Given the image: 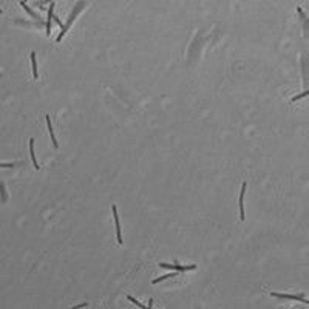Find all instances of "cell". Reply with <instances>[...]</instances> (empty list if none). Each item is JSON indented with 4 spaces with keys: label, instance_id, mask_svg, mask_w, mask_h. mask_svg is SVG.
<instances>
[{
    "label": "cell",
    "instance_id": "obj_1",
    "mask_svg": "<svg viewBox=\"0 0 309 309\" xmlns=\"http://www.w3.org/2000/svg\"><path fill=\"white\" fill-rule=\"evenodd\" d=\"M83 5H85V3H83V2H82V3H77V5H76V8H74V10H73V13H71V17H70V20H68V23H67V25H63V26H62V31H60V34H59V36H57V37H56V42H60V40H62V37H63V36H65V33H67V31H68V30H70V26H71V23H73V22H74V19H76V16H77V14H79V10H80V8H82V6H83Z\"/></svg>",
    "mask_w": 309,
    "mask_h": 309
},
{
    "label": "cell",
    "instance_id": "obj_2",
    "mask_svg": "<svg viewBox=\"0 0 309 309\" xmlns=\"http://www.w3.org/2000/svg\"><path fill=\"white\" fill-rule=\"evenodd\" d=\"M270 297H277V298H287V300H297V301H303V303H307V304H309V300H306L303 294H300V295H291V294L270 292Z\"/></svg>",
    "mask_w": 309,
    "mask_h": 309
},
{
    "label": "cell",
    "instance_id": "obj_3",
    "mask_svg": "<svg viewBox=\"0 0 309 309\" xmlns=\"http://www.w3.org/2000/svg\"><path fill=\"white\" fill-rule=\"evenodd\" d=\"M246 189H247V182H243V184H241L240 201H238V205H240V218H241V221H244V218H246V215H244V193H246Z\"/></svg>",
    "mask_w": 309,
    "mask_h": 309
},
{
    "label": "cell",
    "instance_id": "obj_4",
    "mask_svg": "<svg viewBox=\"0 0 309 309\" xmlns=\"http://www.w3.org/2000/svg\"><path fill=\"white\" fill-rule=\"evenodd\" d=\"M113 212V218H115V224H116V237H118V243L122 244V235H121V224H119V215H118V207L113 205L112 207Z\"/></svg>",
    "mask_w": 309,
    "mask_h": 309
},
{
    "label": "cell",
    "instance_id": "obj_5",
    "mask_svg": "<svg viewBox=\"0 0 309 309\" xmlns=\"http://www.w3.org/2000/svg\"><path fill=\"white\" fill-rule=\"evenodd\" d=\"M45 121H47V124H48V132H50V136H51V141H53L54 147H56V148H59V144H57V139H56V135H54V132H53V125H51V119H50V116H48V115L45 116Z\"/></svg>",
    "mask_w": 309,
    "mask_h": 309
},
{
    "label": "cell",
    "instance_id": "obj_6",
    "mask_svg": "<svg viewBox=\"0 0 309 309\" xmlns=\"http://www.w3.org/2000/svg\"><path fill=\"white\" fill-rule=\"evenodd\" d=\"M53 13H54V3L50 5V11H48V19H47V36L51 34V20H53Z\"/></svg>",
    "mask_w": 309,
    "mask_h": 309
},
{
    "label": "cell",
    "instance_id": "obj_7",
    "mask_svg": "<svg viewBox=\"0 0 309 309\" xmlns=\"http://www.w3.org/2000/svg\"><path fill=\"white\" fill-rule=\"evenodd\" d=\"M30 153H31V161H33V164H34V169L39 170L40 165H39V162L36 161V153H34V139H33V138H31V141H30Z\"/></svg>",
    "mask_w": 309,
    "mask_h": 309
},
{
    "label": "cell",
    "instance_id": "obj_8",
    "mask_svg": "<svg viewBox=\"0 0 309 309\" xmlns=\"http://www.w3.org/2000/svg\"><path fill=\"white\" fill-rule=\"evenodd\" d=\"M31 65H33V77L37 79L39 74H37V60H36V53L33 51L31 53Z\"/></svg>",
    "mask_w": 309,
    "mask_h": 309
},
{
    "label": "cell",
    "instance_id": "obj_9",
    "mask_svg": "<svg viewBox=\"0 0 309 309\" xmlns=\"http://www.w3.org/2000/svg\"><path fill=\"white\" fill-rule=\"evenodd\" d=\"M176 263V270L178 272H187V270H193V269H196V266L195 264H189V266H181L178 261H175Z\"/></svg>",
    "mask_w": 309,
    "mask_h": 309
},
{
    "label": "cell",
    "instance_id": "obj_10",
    "mask_svg": "<svg viewBox=\"0 0 309 309\" xmlns=\"http://www.w3.org/2000/svg\"><path fill=\"white\" fill-rule=\"evenodd\" d=\"M178 272H170V274H167V275H162V277H159V278H155L153 281H152V284H158V283H161V281H164V280H167V278H172V277H175Z\"/></svg>",
    "mask_w": 309,
    "mask_h": 309
},
{
    "label": "cell",
    "instance_id": "obj_11",
    "mask_svg": "<svg viewBox=\"0 0 309 309\" xmlns=\"http://www.w3.org/2000/svg\"><path fill=\"white\" fill-rule=\"evenodd\" d=\"M20 5L23 6V10H25V11H26V13H28L30 16H33L34 19H39V16H37V14H34V13L31 11V8H28V6H26V3H25V2H20Z\"/></svg>",
    "mask_w": 309,
    "mask_h": 309
},
{
    "label": "cell",
    "instance_id": "obj_12",
    "mask_svg": "<svg viewBox=\"0 0 309 309\" xmlns=\"http://www.w3.org/2000/svg\"><path fill=\"white\" fill-rule=\"evenodd\" d=\"M306 96H309V90H306V91H303L301 94H297V96H294L291 100L292 102H295V100H300V99H303V97H306Z\"/></svg>",
    "mask_w": 309,
    "mask_h": 309
},
{
    "label": "cell",
    "instance_id": "obj_13",
    "mask_svg": "<svg viewBox=\"0 0 309 309\" xmlns=\"http://www.w3.org/2000/svg\"><path fill=\"white\" fill-rule=\"evenodd\" d=\"M162 269H170V270H176V263H173V264H169V263H161L159 264Z\"/></svg>",
    "mask_w": 309,
    "mask_h": 309
},
{
    "label": "cell",
    "instance_id": "obj_14",
    "mask_svg": "<svg viewBox=\"0 0 309 309\" xmlns=\"http://www.w3.org/2000/svg\"><path fill=\"white\" fill-rule=\"evenodd\" d=\"M127 298H128V300H130V301H132V303H135V304H136V306H139V307H144V304H142V303H141V301H138V300H136V298H135V297H132V295H127Z\"/></svg>",
    "mask_w": 309,
    "mask_h": 309
},
{
    "label": "cell",
    "instance_id": "obj_15",
    "mask_svg": "<svg viewBox=\"0 0 309 309\" xmlns=\"http://www.w3.org/2000/svg\"><path fill=\"white\" fill-rule=\"evenodd\" d=\"M11 167H13V164H11V162H8V164H6V162L0 164V169H11Z\"/></svg>",
    "mask_w": 309,
    "mask_h": 309
},
{
    "label": "cell",
    "instance_id": "obj_16",
    "mask_svg": "<svg viewBox=\"0 0 309 309\" xmlns=\"http://www.w3.org/2000/svg\"><path fill=\"white\" fill-rule=\"evenodd\" d=\"M85 306H88V303H80V304L74 306V309H79V307H85Z\"/></svg>",
    "mask_w": 309,
    "mask_h": 309
},
{
    "label": "cell",
    "instance_id": "obj_17",
    "mask_svg": "<svg viewBox=\"0 0 309 309\" xmlns=\"http://www.w3.org/2000/svg\"><path fill=\"white\" fill-rule=\"evenodd\" d=\"M22 2H26V0H22Z\"/></svg>",
    "mask_w": 309,
    "mask_h": 309
},
{
    "label": "cell",
    "instance_id": "obj_18",
    "mask_svg": "<svg viewBox=\"0 0 309 309\" xmlns=\"http://www.w3.org/2000/svg\"><path fill=\"white\" fill-rule=\"evenodd\" d=\"M0 14H2V10H0Z\"/></svg>",
    "mask_w": 309,
    "mask_h": 309
}]
</instances>
